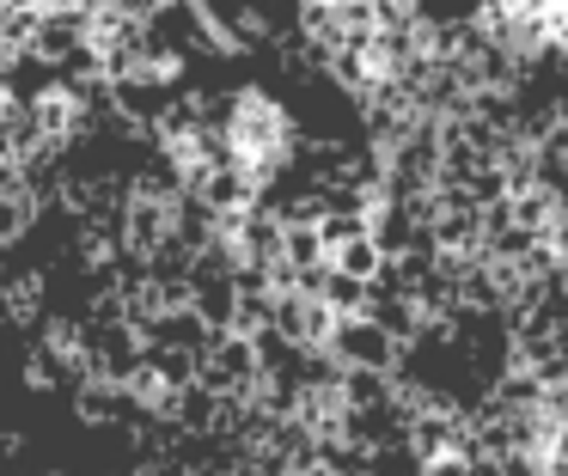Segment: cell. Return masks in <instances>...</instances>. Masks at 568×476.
Here are the masks:
<instances>
[{
	"mask_svg": "<svg viewBox=\"0 0 568 476\" xmlns=\"http://www.w3.org/2000/svg\"><path fill=\"white\" fill-rule=\"evenodd\" d=\"M397 348H404V336H397L379 312H343L331 330V342H324V354H331L343 373H373V378H385L397 366Z\"/></svg>",
	"mask_w": 568,
	"mask_h": 476,
	"instance_id": "6da1fadb",
	"label": "cell"
}]
</instances>
